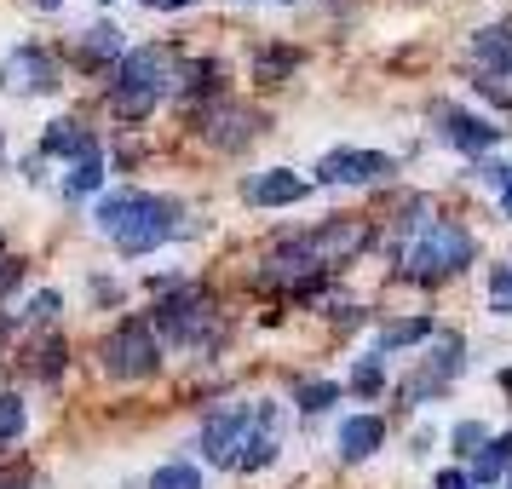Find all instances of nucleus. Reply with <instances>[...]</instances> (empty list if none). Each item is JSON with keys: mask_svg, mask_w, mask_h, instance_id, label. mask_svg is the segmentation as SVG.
I'll return each mask as SVG.
<instances>
[{"mask_svg": "<svg viewBox=\"0 0 512 489\" xmlns=\"http://www.w3.org/2000/svg\"><path fill=\"white\" fill-rule=\"evenodd\" d=\"M98 225L110 231V242H116L121 254H150V248H162L167 236L179 231V208L173 202H162V196H139V190H121V196H110L104 208H98Z\"/></svg>", "mask_w": 512, "mask_h": 489, "instance_id": "1", "label": "nucleus"}, {"mask_svg": "<svg viewBox=\"0 0 512 489\" xmlns=\"http://www.w3.org/2000/svg\"><path fill=\"white\" fill-rule=\"evenodd\" d=\"M173 64H179V52L173 47H139L121 58V81L116 93H110V110H116L121 121H144L150 110H156V98L167 93V81H173Z\"/></svg>", "mask_w": 512, "mask_h": 489, "instance_id": "2", "label": "nucleus"}, {"mask_svg": "<svg viewBox=\"0 0 512 489\" xmlns=\"http://www.w3.org/2000/svg\"><path fill=\"white\" fill-rule=\"evenodd\" d=\"M461 265H472V236H466L461 225H449V219H432L426 236L409 248V277H420V282L449 277V271H461Z\"/></svg>", "mask_w": 512, "mask_h": 489, "instance_id": "3", "label": "nucleus"}, {"mask_svg": "<svg viewBox=\"0 0 512 489\" xmlns=\"http://www.w3.org/2000/svg\"><path fill=\"white\" fill-rule=\"evenodd\" d=\"M156 363H162L156 328L139 323V317H127V323L104 340V369L116 374V380H144V374H156Z\"/></svg>", "mask_w": 512, "mask_h": 489, "instance_id": "4", "label": "nucleus"}, {"mask_svg": "<svg viewBox=\"0 0 512 489\" xmlns=\"http://www.w3.org/2000/svg\"><path fill=\"white\" fill-rule=\"evenodd\" d=\"M156 328H162L167 340H179V346H196L213 328V300L202 288H173V294L156 305Z\"/></svg>", "mask_w": 512, "mask_h": 489, "instance_id": "5", "label": "nucleus"}, {"mask_svg": "<svg viewBox=\"0 0 512 489\" xmlns=\"http://www.w3.org/2000/svg\"><path fill=\"white\" fill-rule=\"evenodd\" d=\"M248 426H254V409L248 403H225V409H213L208 426H202V449H208L213 466H236L242 461V449H248Z\"/></svg>", "mask_w": 512, "mask_h": 489, "instance_id": "6", "label": "nucleus"}, {"mask_svg": "<svg viewBox=\"0 0 512 489\" xmlns=\"http://www.w3.org/2000/svg\"><path fill=\"white\" fill-rule=\"evenodd\" d=\"M317 179L323 185H380V179H392V156H380V150H334V156H323Z\"/></svg>", "mask_w": 512, "mask_h": 489, "instance_id": "7", "label": "nucleus"}, {"mask_svg": "<svg viewBox=\"0 0 512 489\" xmlns=\"http://www.w3.org/2000/svg\"><path fill=\"white\" fill-rule=\"evenodd\" d=\"M323 277V265L311 254V242H282L277 254L265 259V282H282V288H294V294H311Z\"/></svg>", "mask_w": 512, "mask_h": 489, "instance_id": "8", "label": "nucleus"}, {"mask_svg": "<svg viewBox=\"0 0 512 489\" xmlns=\"http://www.w3.org/2000/svg\"><path fill=\"white\" fill-rule=\"evenodd\" d=\"M0 75H6L12 93H52V87H58V58L41 52V47H24V52L6 58V70Z\"/></svg>", "mask_w": 512, "mask_h": 489, "instance_id": "9", "label": "nucleus"}, {"mask_svg": "<svg viewBox=\"0 0 512 489\" xmlns=\"http://www.w3.org/2000/svg\"><path fill=\"white\" fill-rule=\"evenodd\" d=\"M363 248H369V225H363V219H334V225H323V231L311 236L317 265H346V259L363 254Z\"/></svg>", "mask_w": 512, "mask_h": 489, "instance_id": "10", "label": "nucleus"}, {"mask_svg": "<svg viewBox=\"0 0 512 489\" xmlns=\"http://www.w3.org/2000/svg\"><path fill=\"white\" fill-rule=\"evenodd\" d=\"M277 443H282V426H277V409L271 403H254V426H248V449H242V472H259V466L277 461Z\"/></svg>", "mask_w": 512, "mask_h": 489, "instance_id": "11", "label": "nucleus"}, {"mask_svg": "<svg viewBox=\"0 0 512 489\" xmlns=\"http://www.w3.org/2000/svg\"><path fill=\"white\" fill-rule=\"evenodd\" d=\"M300 196H305V179L300 173H288V167L259 173L254 185H248V202H254V208H288V202H300Z\"/></svg>", "mask_w": 512, "mask_h": 489, "instance_id": "12", "label": "nucleus"}, {"mask_svg": "<svg viewBox=\"0 0 512 489\" xmlns=\"http://www.w3.org/2000/svg\"><path fill=\"white\" fill-rule=\"evenodd\" d=\"M259 133V116L254 110H236V104H219L208 116V139L225 144V150H236V144H248Z\"/></svg>", "mask_w": 512, "mask_h": 489, "instance_id": "13", "label": "nucleus"}, {"mask_svg": "<svg viewBox=\"0 0 512 489\" xmlns=\"http://www.w3.org/2000/svg\"><path fill=\"white\" fill-rule=\"evenodd\" d=\"M380 443H386V420L357 415V420H346V426H340V449H346L351 461H369Z\"/></svg>", "mask_w": 512, "mask_h": 489, "instance_id": "14", "label": "nucleus"}, {"mask_svg": "<svg viewBox=\"0 0 512 489\" xmlns=\"http://www.w3.org/2000/svg\"><path fill=\"white\" fill-rule=\"evenodd\" d=\"M75 58H81L87 70H98V64L121 58V29H116V24H93V29H81V41H75Z\"/></svg>", "mask_w": 512, "mask_h": 489, "instance_id": "15", "label": "nucleus"}, {"mask_svg": "<svg viewBox=\"0 0 512 489\" xmlns=\"http://www.w3.org/2000/svg\"><path fill=\"white\" fill-rule=\"evenodd\" d=\"M41 150H47V156H75V162H81V156L93 150V133H87L81 121H52L47 133H41Z\"/></svg>", "mask_w": 512, "mask_h": 489, "instance_id": "16", "label": "nucleus"}, {"mask_svg": "<svg viewBox=\"0 0 512 489\" xmlns=\"http://www.w3.org/2000/svg\"><path fill=\"white\" fill-rule=\"evenodd\" d=\"M443 121H449V139L461 144V150H472V156H484L489 144L501 139V127H489V121H478V116H455V110H443Z\"/></svg>", "mask_w": 512, "mask_h": 489, "instance_id": "17", "label": "nucleus"}, {"mask_svg": "<svg viewBox=\"0 0 512 489\" xmlns=\"http://www.w3.org/2000/svg\"><path fill=\"white\" fill-rule=\"evenodd\" d=\"M98 179H104V156H98V144H93V150H87V156L75 162V173H70V196L81 202L87 190H98Z\"/></svg>", "mask_w": 512, "mask_h": 489, "instance_id": "18", "label": "nucleus"}, {"mask_svg": "<svg viewBox=\"0 0 512 489\" xmlns=\"http://www.w3.org/2000/svg\"><path fill=\"white\" fill-rule=\"evenodd\" d=\"M150 489H202V472H196L190 461H167V466H156Z\"/></svg>", "mask_w": 512, "mask_h": 489, "instance_id": "19", "label": "nucleus"}, {"mask_svg": "<svg viewBox=\"0 0 512 489\" xmlns=\"http://www.w3.org/2000/svg\"><path fill=\"white\" fill-rule=\"evenodd\" d=\"M426 334H432V317H415V323H392V328H380V351L415 346V340H426Z\"/></svg>", "mask_w": 512, "mask_h": 489, "instance_id": "20", "label": "nucleus"}, {"mask_svg": "<svg viewBox=\"0 0 512 489\" xmlns=\"http://www.w3.org/2000/svg\"><path fill=\"white\" fill-rule=\"evenodd\" d=\"M12 438H24V397L0 392V443H12Z\"/></svg>", "mask_w": 512, "mask_h": 489, "instance_id": "21", "label": "nucleus"}, {"mask_svg": "<svg viewBox=\"0 0 512 489\" xmlns=\"http://www.w3.org/2000/svg\"><path fill=\"white\" fill-rule=\"evenodd\" d=\"M35 374H41V380H58V374H64V340H41V346H35Z\"/></svg>", "mask_w": 512, "mask_h": 489, "instance_id": "22", "label": "nucleus"}, {"mask_svg": "<svg viewBox=\"0 0 512 489\" xmlns=\"http://www.w3.org/2000/svg\"><path fill=\"white\" fill-rule=\"evenodd\" d=\"M334 397H340V386H328V380H317V386H300V409H311V415H317V409H328Z\"/></svg>", "mask_w": 512, "mask_h": 489, "instance_id": "23", "label": "nucleus"}, {"mask_svg": "<svg viewBox=\"0 0 512 489\" xmlns=\"http://www.w3.org/2000/svg\"><path fill=\"white\" fill-rule=\"evenodd\" d=\"M351 386H357L363 397H374V392H380V363H374V357H363V363H357V374H351Z\"/></svg>", "mask_w": 512, "mask_h": 489, "instance_id": "24", "label": "nucleus"}, {"mask_svg": "<svg viewBox=\"0 0 512 489\" xmlns=\"http://www.w3.org/2000/svg\"><path fill=\"white\" fill-rule=\"evenodd\" d=\"M484 443H489L484 426H472V420H466V426H455V449H461V455H478Z\"/></svg>", "mask_w": 512, "mask_h": 489, "instance_id": "25", "label": "nucleus"}, {"mask_svg": "<svg viewBox=\"0 0 512 489\" xmlns=\"http://www.w3.org/2000/svg\"><path fill=\"white\" fill-rule=\"evenodd\" d=\"M58 305H64V300L47 288V294H35V300H29V317H35V323H52V317H58Z\"/></svg>", "mask_w": 512, "mask_h": 489, "instance_id": "26", "label": "nucleus"}, {"mask_svg": "<svg viewBox=\"0 0 512 489\" xmlns=\"http://www.w3.org/2000/svg\"><path fill=\"white\" fill-rule=\"evenodd\" d=\"M495 311H512V265L495 271Z\"/></svg>", "mask_w": 512, "mask_h": 489, "instance_id": "27", "label": "nucleus"}, {"mask_svg": "<svg viewBox=\"0 0 512 489\" xmlns=\"http://www.w3.org/2000/svg\"><path fill=\"white\" fill-rule=\"evenodd\" d=\"M282 70H294V52H265L259 58V75H282Z\"/></svg>", "mask_w": 512, "mask_h": 489, "instance_id": "28", "label": "nucleus"}, {"mask_svg": "<svg viewBox=\"0 0 512 489\" xmlns=\"http://www.w3.org/2000/svg\"><path fill=\"white\" fill-rule=\"evenodd\" d=\"M18 277H24V265H18V259H6V254H0V294H12V288H18Z\"/></svg>", "mask_w": 512, "mask_h": 489, "instance_id": "29", "label": "nucleus"}, {"mask_svg": "<svg viewBox=\"0 0 512 489\" xmlns=\"http://www.w3.org/2000/svg\"><path fill=\"white\" fill-rule=\"evenodd\" d=\"M438 489H472V478L466 472H438Z\"/></svg>", "mask_w": 512, "mask_h": 489, "instance_id": "30", "label": "nucleus"}, {"mask_svg": "<svg viewBox=\"0 0 512 489\" xmlns=\"http://www.w3.org/2000/svg\"><path fill=\"white\" fill-rule=\"evenodd\" d=\"M0 489H29V472H24V466H12V472L0 478Z\"/></svg>", "mask_w": 512, "mask_h": 489, "instance_id": "31", "label": "nucleus"}, {"mask_svg": "<svg viewBox=\"0 0 512 489\" xmlns=\"http://www.w3.org/2000/svg\"><path fill=\"white\" fill-rule=\"evenodd\" d=\"M144 6H156V12H179V6H190V0H144Z\"/></svg>", "mask_w": 512, "mask_h": 489, "instance_id": "32", "label": "nucleus"}, {"mask_svg": "<svg viewBox=\"0 0 512 489\" xmlns=\"http://www.w3.org/2000/svg\"><path fill=\"white\" fill-rule=\"evenodd\" d=\"M29 6H47V12H52V6H58V0H29Z\"/></svg>", "mask_w": 512, "mask_h": 489, "instance_id": "33", "label": "nucleus"}, {"mask_svg": "<svg viewBox=\"0 0 512 489\" xmlns=\"http://www.w3.org/2000/svg\"><path fill=\"white\" fill-rule=\"evenodd\" d=\"M501 386H507V392H512V369H507V374H501Z\"/></svg>", "mask_w": 512, "mask_h": 489, "instance_id": "34", "label": "nucleus"}, {"mask_svg": "<svg viewBox=\"0 0 512 489\" xmlns=\"http://www.w3.org/2000/svg\"><path fill=\"white\" fill-rule=\"evenodd\" d=\"M0 340H6V317H0Z\"/></svg>", "mask_w": 512, "mask_h": 489, "instance_id": "35", "label": "nucleus"}]
</instances>
